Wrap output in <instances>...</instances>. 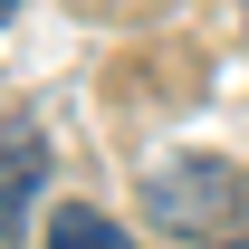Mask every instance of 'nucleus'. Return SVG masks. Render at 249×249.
Listing matches in <instances>:
<instances>
[{"instance_id": "f257e3e1", "label": "nucleus", "mask_w": 249, "mask_h": 249, "mask_svg": "<svg viewBox=\"0 0 249 249\" xmlns=\"http://www.w3.org/2000/svg\"><path fill=\"white\" fill-rule=\"evenodd\" d=\"M144 211L173 240H230L249 220V173L230 154H163L144 173Z\"/></svg>"}, {"instance_id": "f03ea898", "label": "nucleus", "mask_w": 249, "mask_h": 249, "mask_svg": "<svg viewBox=\"0 0 249 249\" xmlns=\"http://www.w3.org/2000/svg\"><path fill=\"white\" fill-rule=\"evenodd\" d=\"M38 173H48V144H38V124H0V240H19L38 211Z\"/></svg>"}, {"instance_id": "7ed1b4c3", "label": "nucleus", "mask_w": 249, "mask_h": 249, "mask_svg": "<svg viewBox=\"0 0 249 249\" xmlns=\"http://www.w3.org/2000/svg\"><path fill=\"white\" fill-rule=\"evenodd\" d=\"M48 249H134V230L77 201V211H58V220H48Z\"/></svg>"}, {"instance_id": "20e7f679", "label": "nucleus", "mask_w": 249, "mask_h": 249, "mask_svg": "<svg viewBox=\"0 0 249 249\" xmlns=\"http://www.w3.org/2000/svg\"><path fill=\"white\" fill-rule=\"evenodd\" d=\"M211 249H249V240H240V230H230V240H211Z\"/></svg>"}, {"instance_id": "39448f33", "label": "nucleus", "mask_w": 249, "mask_h": 249, "mask_svg": "<svg viewBox=\"0 0 249 249\" xmlns=\"http://www.w3.org/2000/svg\"><path fill=\"white\" fill-rule=\"evenodd\" d=\"M10 10H19V0H0V19H10Z\"/></svg>"}]
</instances>
